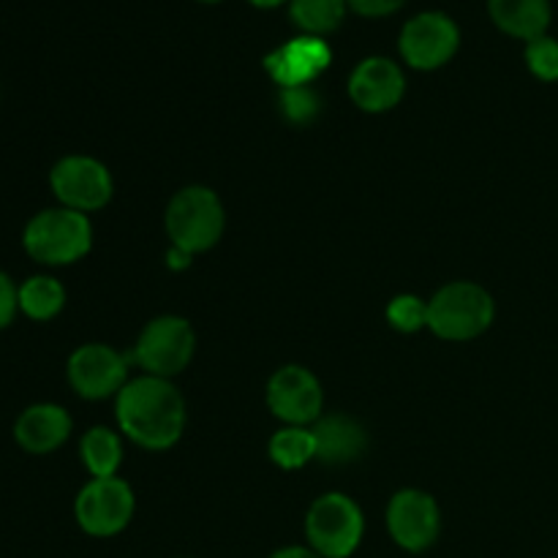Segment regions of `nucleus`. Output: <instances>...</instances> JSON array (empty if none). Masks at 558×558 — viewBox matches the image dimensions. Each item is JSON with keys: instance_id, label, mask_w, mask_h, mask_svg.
I'll list each match as a JSON object with an SVG mask.
<instances>
[{"instance_id": "obj_27", "label": "nucleus", "mask_w": 558, "mask_h": 558, "mask_svg": "<svg viewBox=\"0 0 558 558\" xmlns=\"http://www.w3.org/2000/svg\"><path fill=\"white\" fill-rule=\"evenodd\" d=\"M270 558H322L314 548L308 545H287V548H278Z\"/></svg>"}, {"instance_id": "obj_16", "label": "nucleus", "mask_w": 558, "mask_h": 558, "mask_svg": "<svg viewBox=\"0 0 558 558\" xmlns=\"http://www.w3.org/2000/svg\"><path fill=\"white\" fill-rule=\"evenodd\" d=\"M311 434L316 441V461L327 466H347V463L360 461L368 447L363 425L347 414H325L316 420Z\"/></svg>"}, {"instance_id": "obj_28", "label": "nucleus", "mask_w": 558, "mask_h": 558, "mask_svg": "<svg viewBox=\"0 0 558 558\" xmlns=\"http://www.w3.org/2000/svg\"><path fill=\"white\" fill-rule=\"evenodd\" d=\"M191 262H194V254H189V251L183 248H169L167 254V267L169 270H185V267H191Z\"/></svg>"}, {"instance_id": "obj_25", "label": "nucleus", "mask_w": 558, "mask_h": 558, "mask_svg": "<svg viewBox=\"0 0 558 558\" xmlns=\"http://www.w3.org/2000/svg\"><path fill=\"white\" fill-rule=\"evenodd\" d=\"M16 311H20V287H14V281L0 272V330L14 322Z\"/></svg>"}, {"instance_id": "obj_18", "label": "nucleus", "mask_w": 558, "mask_h": 558, "mask_svg": "<svg viewBox=\"0 0 558 558\" xmlns=\"http://www.w3.org/2000/svg\"><path fill=\"white\" fill-rule=\"evenodd\" d=\"M82 463L93 477H118V469L123 463V445L114 430L96 425L87 430L80 441Z\"/></svg>"}, {"instance_id": "obj_15", "label": "nucleus", "mask_w": 558, "mask_h": 558, "mask_svg": "<svg viewBox=\"0 0 558 558\" xmlns=\"http://www.w3.org/2000/svg\"><path fill=\"white\" fill-rule=\"evenodd\" d=\"M71 414L58 403H33L16 417L14 439L31 456H49L69 441Z\"/></svg>"}, {"instance_id": "obj_30", "label": "nucleus", "mask_w": 558, "mask_h": 558, "mask_svg": "<svg viewBox=\"0 0 558 558\" xmlns=\"http://www.w3.org/2000/svg\"><path fill=\"white\" fill-rule=\"evenodd\" d=\"M202 3H218V0H202Z\"/></svg>"}, {"instance_id": "obj_21", "label": "nucleus", "mask_w": 558, "mask_h": 558, "mask_svg": "<svg viewBox=\"0 0 558 558\" xmlns=\"http://www.w3.org/2000/svg\"><path fill=\"white\" fill-rule=\"evenodd\" d=\"M270 458L276 466L294 472V469L308 466L311 461H316V441L311 428H298V425H287V428L278 430L270 439Z\"/></svg>"}, {"instance_id": "obj_11", "label": "nucleus", "mask_w": 558, "mask_h": 558, "mask_svg": "<svg viewBox=\"0 0 558 558\" xmlns=\"http://www.w3.org/2000/svg\"><path fill=\"white\" fill-rule=\"evenodd\" d=\"M267 407L287 425H314L322 417L325 390L303 365H283L267 381Z\"/></svg>"}, {"instance_id": "obj_19", "label": "nucleus", "mask_w": 558, "mask_h": 558, "mask_svg": "<svg viewBox=\"0 0 558 558\" xmlns=\"http://www.w3.org/2000/svg\"><path fill=\"white\" fill-rule=\"evenodd\" d=\"M65 289L52 276H33L20 287V311L33 322H49L63 311Z\"/></svg>"}, {"instance_id": "obj_6", "label": "nucleus", "mask_w": 558, "mask_h": 558, "mask_svg": "<svg viewBox=\"0 0 558 558\" xmlns=\"http://www.w3.org/2000/svg\"><path fill=\"white\" fill-rule=\"evenodd\" d=\"M194 352V327L183 316H158V319L147 322L145 330L140 332L131 360L145 368L147 376L172 379L189 368Z\"/></svg>"}, {"instance_id": "obj_22", "label": "nucleus", "mask_w": 558, "mask_h": 558, "mask_svg": "<svg viewBox=\"0 0 558 558\" xmlns=\"http://www.w3.org/2000/svg\"><path fill=\"white\" fill-rule=\"evenodd\" d=\"M387 322H390L398 332L423 330V327H428V303L420 300L417 294H398V298L387 305Z\"/></svg>"}, {"instance_id": "obj_29", "label": "nucleus", "mask_w": 558, "mask_h": 558, "mask_svg": "<svg viewBox=\"0 0 558 558\" xmlns=\"http://www.w3.org/2000/svg\"><path fill=\"white\" fill-rule=\"evenodd\" d=\"M254 5H259V9H276V5H281L283 0H251Z\"/></svg>"}, {"instance_id": "obj_8", "label": "nucleus", "mask_w": 558, "mask_h": 558, "mask_svg": "<svg viewBox=\"0 0 558 558\" xmlns=\"http://www.w3.org/2000/svg\"><path fill=\"white\" fill-rule=\"evenodd\" d=\"M49 185L60 207L76 213L101 210L112 199V174L101 161L90 156H65L49 172Z\"/></svg>"}, {"instance_id": "obj_1", "label": "nucleus", "mask_w": 558, "mask_h": 558, "mask_svg": "<svg viewBox=\"0 0 558 558\" xmlns=\"http://www.w3.org/2000/svg\"><path fill=\"white\" fill-rule=\"evenodd\" d=\"M118 425L134 445L161 452L178 445L185 430V401L178 387L158 376L125 381L114 401Z\"/></svg>"}, {"instance_id": "obj_24", "label": "nucleus", "mask_w": 558, "mask_h": 558, "mask_svg": "<svg viewBox=\"0 0 558 558\" xmlns=\"http://www.w3.org/2000/svg\"><path fill=\"white\" fill-rule=\"evenodd\" d=\"M526 65L537 80H558V41L550 36H539L526 44Z\"/></svg>"}, {"instance_id": "obj_12", "label": "nucleus", "mask_w": 558, "mask_h": 558, "mask_svg": "<svg viewBox=\"0 0 558 558\" xmlns=\"http://www.w3.org/2000/svg\"><path fill=\"white\" fill-rule=\"evenodd\" d=\"M69 385L85 401H104L118 396L129 379V357L107 343H85L69 357Z\"/></svg>"}, {"instance_id": "obj_7", "label": "nucleus", "mask_w": 558, "mask_h": 558, "mask_svg": "<svg viewBox=\"0 0 558 558\" xmlns=\"http://www.w3.org/2000/svg\"><path fill=\"white\" fill-rule=\"evenodd\" d=\"M134 490L120 477H93L76 494L74 518L80 529L90 537H114L134 518Z\"/></svg>"}, {"instance_id": "obj_23", "label": "nucleus", "mask_w": 558, "mask_h": 558, "mask_svg": "<svg viewBox=\"0 0 558 558\" xmlns=\"http://www.w3.org/2000/svg\"><path fill=\"white\" fill-rule=\"evenodd\" d=\"M278 104H281V112L287 114V120H292V123L298 125H308L322 109L319 93H316L311 85L281 87V98H278Z\"/></svg>"}, {"instance_id": "obj_3", "label": "nucleus", "mask_w": 558, "mask_h": 558, "mask_svg": "<svg viewBox=\"0 0 558 558\" xmlns=\"http://www.w3.org/2000/svg\"><path fill=\"white\" fill-rule=\"evenodd\" d=\"M223 223L227 216L221 199L205 185H189L178 191L163 216V227L174 248H183L194 256L210 251L221 240Z\"/></svg>"}, {"instance_id": "obj_5", "label": "nucleus", "mask_w": 558, "mask_h": 558, "mask_svg": "<svg viewBox=\"0 0 558 558\" xmlns=\"http://www.w3.org/2000/svg\"><path fill=\"white\" fill-rule=\"evenodd\" d=\"M365 518L347 494H325L305 512V539L322 558H349L360 548Z\"/></svg>"}, {"instance_id": "obj_9", "label": "nucleus", "mask_w": 558, "mask_h": 558, "mask_svg": "<svg viewBox=\"0 0 558 558\" xmlns=\"http://www.w3.org/2000/svg\"><path fill=\"white\" fill-rule=\"evenodd\" d=\"M461 44V31L456 20L441 11H423L403 25L398 47L403 60L417 71H434L450 63Z\"/></svg>"}, {"instance_id": "obj_2", "label": "nucleus", "mask_w": 558, "mask_h": 558, "mask_svg": "<svg viewBox=\"0 0 558 558\" xmlns=\"http://www.w3.org/2000/svg\"><path fill=\"white\" fill-rule=\"evenodd\" d=\"M27 256L38 265L63 267L85 259L93 248V223L85 213L49 207L36 213L22 232Z\"/></svg>"}, {"instance_id": "obj_26", "label": "nucleus", "mask_w": 558, "mask_h": 558, "mask_svg": "<svg viewBox=\"0 0 558 558\" xmlns=\"http://www.w3.org/2000/svg\"><path fill=\"white\" fill-rule=\"evenodd\" d=\"M349 9H354L363 16H387L396 14L407 0H347Z\"/></svg>"}, {"instance_id": "obj_20", "label": "nucleus", "mask_w": 558, "mask_h": 558, "mask_svg": "<svg viewBox=\"0 0 558 558\" xmlns=\"http://www.w3.org/2000/svg\"><path fill=\"white\" fill-rule=\"evenodd\" d=\"M347 0H292L289 14L292 22L305 31V36H327L338 31L347 14Z\"/></svg>"}, {"instance_id": "obj_4", "label": "nucleus", "mask_w": 558, "mask_h": 558, "mask_svg": "<svg viewBox=\"0 0 558 558\" xmlns=\"http://www.w3.org/2000/svg\"><path fill=\"white\" fill-rule=\"evenodd\" d=\"M494 298L480 283L452 281L428 303V327L445 341H472L494 325Z\"/></svg>"}, {"instance_id": "obj_17", "label": "nucleus", "mask_w": 558, "mask_h": 558, "mask_svg": "<svg viewBox=\"0 0 558 558\" xmlns=\"http://www.w3.org/2000/svg\"><path fill=\"white\" fill-rule=\"evenodd\" d=\"M490 20L507 36L534 41L539 36H548L550 27V0H488Z\"/></svg>"}, {"instance_id": "obj_13", "label": "nucleus", "mask_w": 558, "mask_h": 558, "mask_svg": "<svg viewBox=\"0 0 558 558\" xmlns=\"http://www.w3.org/2000/svg\"><path fill=\"white\" fill-rule=\"evenodd\" d=\"M407 90V76L390 58H365L349 80V96L363 112L379 114L398 107Z\"/></svg>"}, {"instance_id": "obj_10", "label": "nucleus", "mask_w": 558, "mask_h": 558, "mask_svg": "<svg viewBox=\"0 0 558 558\" xmlns=\"http://www.w3.org/2000/svg\"><path fill=\"white\" fill-rule=\"evenodd\" d=\"M441 512L430 494L417 488L398 490L387 505V532L407 554H423L439 539Z\"/></svg>"}, {"instance_id": "obj_14", "label": "nucleus", "mask_w": 558, "mask_h": 558, "mask_svg": "<svg viewBox=\"0 0 558 558\" xmlns=\"http://www.w3.org/2000/svg\"><path fill=\"white\" fill-rule=\"evenodd\" d=\"M332 52L319 36H298L265 58V69L281 87L311 85L330 65Z\"/></svg>"}]
</instances>
